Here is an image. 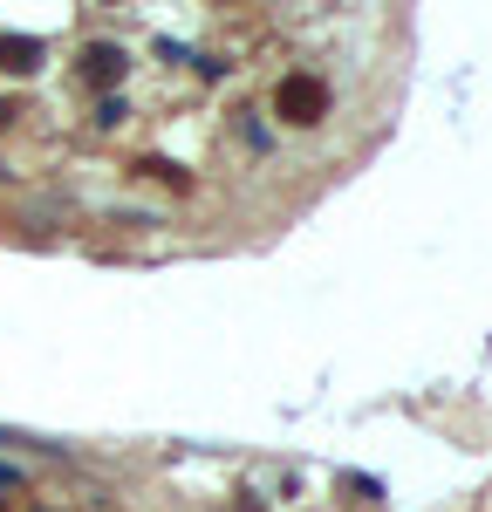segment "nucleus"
Segmentation results:
<instances>
[{"mask_svg":"<svg viewBox=\"0 0 492 512\" xmlns=\"http://www.w3.org/2000/svg\"><path fill=\"white\" fill-rule=\"evenodd\" d=\"M7 485H21V472H14V465H0V492H7Z\"/></svg>","mask_w":492,"mask_h":512,"instance_id":"20e7f679","label":"nucleus"},{"mask_svg":"<svg viewBox=\"0 0 492 512\" xmlns=\"http://www.w3.org/2000/svg\"><path fill=\"white\" fill-rule=\"evenodd\" d=\"M7 117H14V103H0V123H7Z\"/></svg>","mask_w":492,"mask_h":512,"instance_id":"39448f33","label":"nucleus"},{"mask_svg":"<svg viewBox=\"0 0 492 512\" xmlns=\"http://www.w3.org/2000/svg\"><path fill=\"white\" fill-rule=\"evenodd\" d=\"M41 62V41L35 35H0V76H28Z\"/></svg>","mask_w":492,"mask_h":512,"instance_id":"f03ea898","label":"nucleus"},{"mask_svg":"<svg viewBox=\"0 0 492 512\" xmlns=\"http://www.w3.org/2000/svg\"><path fill=\"white\" fill-rule=\"evenodd\" d=\"M274 110H281L287 123H315V117L328 110L322 76H281V89H274Z\"/></svg>","mask_w":492,"mask_h":512,"instance_id":"f257e3e1","label":"nucleus"},{"mask_svg":"<svg viewBox=\"0 0 492 512\" xmlns=\"http://www.w3.org/2000/svg\"><path fill=\"white\" fill-rule=\"evenodd\" d=\"M123 76V48H103V41H96V48H82V82H96V89H103V82H117Z\"/></svg>","mask_w":492,"mask_h":512,"instance_id":"7ed1b4c3","label":"nucleus"}]
</instances>
